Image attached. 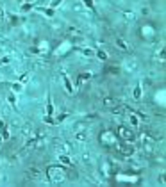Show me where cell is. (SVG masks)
<instances>
[{
    "mask_svg": "<svg viewBox=\"0 0 166 187\" xmlns=\"http://www.w3.org/2000/svg\"><path fill=\"white\" fill-rule=\"evenodd\" d=\"M68 173H66V168L63 166H48V169H46V180H48L50 184H59L66 180L68 176Z\"/></svg>",
    "mask_w": 166,
    "mask_h": 187,
    "instance_id": "cell-1",
    "label": "cell"
},
{
    "mask_svg": "<svg viewBox=\"0 0 166 187\" xmlns=\"http://www.w3.org/2000/svg\"><path fill=\"white\" fill-rule=\"evenodd\" d=\"M114 150L120 157H132L134 155V146H132L129 141H122V143H116L114 144Z\"/></svg>",
    "mask_w": 166,
    "mask_h": 187,
    "instance_id": "cell-2",
    "label": "cell"
},
{
    "mask_svg": "<svg viewBox=\"0 0 166 187\" xmlns=\"http://www.w3.org/2000/svg\"><path fill=\"white\" fill-rule=\"evenodd\" d=\"M118 137H120L122 141H129V143H132V141H136V139H138L136 132L132 130V128H129V126H125V125L118 126Z\"/></svg>",
    "mask_w": 166,
    "mask_h": 187,
    "instance_id": "cell-3",
    "label": "cell"
},
{
    "mask_svg": "<svg viewBox=\"0 0 166 187\" xmlns=\"http://www.w3.org/2000/svg\"><path fill=\"white\" fill-rule=\"evenodd\" d=\"M100 143L104 146H114L116 144V134L112 132L111 128H105L100 132Z\"/></svg>",
    "mask_w": 166,
    "mask_h": 187,
    "instance_id": "cell-4",
    "label": "cell"
},
{
    "mask_svg": "<svg viewBox=\"0 0 166 187\" xmlns=\"http://www.w3.org/2000/svg\"><path fill=\"white\" fill-rule=\"evenodd\" d=\"M54 151L57 153V155H61V153L70 155V153H71V144L66 143V141H56L54 143Z\"/></svg>",
    "mask_w": 166,
    "mask_h": 187,
    "instance_id": "cell-5",
    "label": "cell"
},
{
    "mask_svg": "<svg viewBox=\"0 0 166 187\" xmlns=\"http://www.w3.org/2000/svg\"><path fill=\"white\" fill-rule=\"evenodd\" d=\"M43 169L39 168V166H30V168L27 169V176L30 178V180H41L43 178Z\"/></svg>",
    "mask_w": 166,
    "mask_h": 187,
    "instance_id": "cell-6",
    "label": "cell"
},
{
    "mask_svg": "<svg viewBox=\"0 0 166 187\" xmlns=\"http://www.w3.org/2000/svg\"><path fill=\"white\" fill-rule=\"evenodd\" d=\"M118 103V100L116 98H112V96H104L102 98V105L104 107H107V109H112V107H116Z\"/></svg>",
    "mask_w": 166,
    "mask_h": 187,
    "instance_id": "cell-7",
    "label": "cell"
},
{
    "mask_svg": "<svg viewBox=\"0 0 166 187\" xmlns=\"http://www.w3.org/2000/svg\"><path fill=\"white\" fill-rule=\"evenodd\" d=\"M125 70L130 71V73L138 70V61H136L134 57H130V59H127V61H125Z\"/></svg>",
    "mask_w": 166,
    "mask_h": 187,
    "instance_id": "cell-8",
    "label": "cell"
},
{
    "mask_svg": "<svg viewBox=\"0 0 166 187\" xmlns=\"http://www.w3.org/2000/svg\"><path fill=\"white\" fill-rule=\"evenodd\" d=\"M34 132H36V130H34V125H29V123L23 125V128H22V134H23L25 137H30Z\"/></svg>",
    "mask_w": 166,
    "mask_h": 187,
    "instance_id": "cell-9",
    "label": "cell"
},
{
    "mask_svg": "<svg viewBox=\"0 0 166 187\" xmlns=\"http://www.w3.org/2000/svg\"><path fill=\"white\" fill-rule=\"evenodd\" d=\"M91 75H93V73H89V71H88V73H86V71H82V73H81V75H79V80H77V86H82V84L86 82V80H89V78H91Z\"/></svg>",
    "mask_w": 166,
    "mask_h": 187,
    "instance_id": "cell-10",
    "label": "cell"
},
{
    "mask_svg": "<svg viewBox=\"0 0 166 187\" xmlns=\"http://www.w3.org/2000/svg\"><path fill=\"white\" fill-rule=\"evenodd\" d=\"M57 159H59V162H63L64 166H71V159H70V155H66V153L57 155Z\"/></svg>",
    "mask_w": 166,
    "mask_h": 187,
    "instance_id": "cell-11",
    "label": "cell"
},
{
    "mask_svg": "<svg viewBox=\"0 0 166 187\" xmlns=\"http://www.w3.org/2000/svg\"><path fill=\"white\" fill-rule=\"evenodd\" d=\"M63 80H64V86H66V91L68 93H73V88H71V82H70V78H68V75L63 71Z\"/></svg>",
    "mask_w": 166,
    "mask_h": 187,
    "instance_id": "cell-12",
    "label": "cell"
},
{
    "mask_svg": "<svg viewBox=\"0 0 166 187\" xmlns=\"http://www.w3.org/2000/svg\"><path fill=\"white\" fill-rule=\"evenodd\" d=\"M116 45H118V48H122V50H125V52L129 50V46H127V43H125L123 38H116Z\"/></svg>",
    "mask_w": 166,
    "mask_h": 187,
    "instance_id": "cell-13",
    "label": "cell"
},
{
    "mask_svg": "<svg viewBox=\"0 0 166 187\" xmlns=\"http://www.w3.org/2000/svg\"><path fill=\"white\" fill-rule=\"evenodd\" d=\"M105 71H107L109 75H118V73H120V68H118V66H107Z\"/></svg>",
    "mask_w": 166,
    "mask_h": 187,
    "instance_id": "cell-14",
    "label": "cell"
},
{
    "mask_svg": "<svg viewBox=\"0 0 166 187\" xmlns=\"http://www.w3.org/2000/svg\"><path fill=\"white\" fill-rule=\"evenodd\" d=\"M0 134H2V137L5 139V141H7V139H9V132H7V126H0Z\"/></svg>",
    "mask_w": 166,
    "mask_h": 187,
    "instance_id": "cell-15",
    "label": "cell"
},
{
    "mask_svg": "<svg viewBox=\"0 0 166 187\" xmlns=\"http://www.w3.org/2000/svg\"><path fill=\"white\" fill-rule=\"evenodd\" d=\"M39 11H41L45 16H48V18H52V16H54V9H45V7H41Z\"/></svg>",
    "mask_w": 166,
    "mask_h": 187,
    "instance_id": "cell-16",
    "label": "cell"
},
{
    "mask_svg": "<svg viewBox=\"0 0 166 187\" xmlns=\"http://www.w3.org/2000/svg\"><path fill=\"white\" fill-rule=\"evenodd\" d=\"M97 57L100 59V61H107V53H105L104 50H98L97 52Z\"/></svg>",
    "mask_w": 166,
    "mask_h": 187,
    "instance_id": "cell-17",
    "label": "cell"
},
{
    "mask_svg": "<svg viewBox=\"0 0 166 187\" xmlns=\"http://www.w3.org/2000/svg\"><path fill=\"white\" fill-rule=\"evenodd\" d=\"M123 18H125V20H130V22H132L136 16H134V13H132V11H125V13H123Z\"/></svg>",
    "mask_w": 166,
    "mask_h": 187,
    "instance_id": "cell-18",
    "label": "cell"
},
{
    "mask_svg": "<svg viewBox=\"0 0 166 187\" xmlns=\"http://www.w3.org/2000/svg\"><path fill=\"white\" fill-rule=\"evenodd\" d=\"M129 119H130V123H132V125H134V126H138V125H139V121H138V118L134 116V112H130V114H129Z\"/></svg>",
    "mask_w": 166,
    "mask_h": 187,
    "instance_id": "cell-19",
    "label": "cell"
},
{
    "mask_svg": "<svg viewBox=\"0 0 166 187\" xmlns=\"http://www.w3.org/2000/svg\"><path fill=\"white\" fill-rule=\"evenodd\" d=\"M68 34L70 36H81V32H79L75 27H68Z\"/></svg>",
    "mask_w": 166,
    "mask_h": 187,
    "instance_id": "cell-20",
    "label": "cell"
},
{
    "mask_svg": "<svg viewBox=\"0 0 166 187\" xmlns=\"http://www.w3.org/2000/svg\"><path fill=\"white\" fill-rule=\"evenodd\" d=\"M75 139H77V141H81V143H82V141H86V134H84L82 130H81V132H77V136H75Z\"/></svg>",
    "mask_w": 166,
    "mask_h": 187,
    "instance_id": "cell-21",
    "label": "cell"
},
{
    "mask_svg": "<svg viewBox=\"0 0 166 187\" xmlns=\"http://www.w3.org/2000/svg\"><path fill=\"white\" fill-rule=\"evenodd\" d=\"M7 100H9V103H11V105H13V107H15V109H16V96L13 95V93H11V95L7 96Z\"/></svg>",
    "mask_w": 166,
    "mask_h": 187,
    "instance_id": "cell-22",
    "label": "cell"
},
{
    "mask_svg": "<svg viewBox=\"0 0 166 187\" xmlns=\"http://www.w3.org/2000/svg\"><path fill=\"white\" fill-rule=\"evenodd\" d=\"M23 89V86L22 84H20V82H16V84H13V91H15V93H20V91H22Z\"/></svg>",
    "mask_w": 166,
    "mask_h": 187,
    "instance_id": "cell-23",
    "label": "cell"
},
{
    "mask_svg": "<svg viewBox=\"0 0 166 187\" xmlns=\"http://www.w3.org/2000/svg\"><path fill=\"white\" fill-rule=\"evenodd\" d=\"M82 4L86 5V7H89V9H93V7H95V4H93V0H82Z\"/></svg>",
    "mask_w": 166,
    "mask_h": 187,
    "instance_id": "cell-24",
    "label": "cell"
},
{
    "mask_svg": "<svg viewBox=\"0 0 166 187\" xmlns=\"http://www.w3.org/2000/svg\"><path fill=\"white\" fill-rule=\"evenodd\" d=\"M134 98H136V100H139V98H141V88H139V86L134 89Z\"/></svg>",
    "mask_w": 166,
    "mask_h": 187,
    "instance_id": "cell-25",
    "label": "cell"
},
{
    "mask_svg": "<svg viewBox=\"0 0 166 187\" xmlns=\"http://www.w3.org/2000/svg\"><path fill=\"white\" fill-rule=\"evenodd\" d=\"M81 52H82V53H84V55H88V57H91V55H93V53H95V52H93V50H91V48H82V50H81Z\"/></svg>",
    "mask_w": 166,
    "mask_h": 187,
    "instance_id": "cell-26",
    "label": "cell"
},
{
    "mask_svg": "<svg viewBox=\"0 0 166 187\" xmlns=\"http://www.w3.org/2000/svg\"><path fill=\"white\" fill-rule=\"evenodd\" d=\"M84 126H86V123H75V130L81 132V130H84Z\"/></svg>",
    "mask_w": 166,
    "mask_h": 187,
    "instance_id": "cell-27",
    "label": "cell"
},
{
    "mask_svg": "<svg viewBox=\"0 0 166 187\" xmlns=\"http://www.w3.org/2000/svg\"><path fill=\"white\" fill-rule=\"evenodd\" d=\"M68 118V114H66V112H63L61 116H57V119H56V123H59V121H63V119H66Z\"/></svg>",
    "mask_w": 166,
    "mask_h": 187,
    "instance_id": "cell-28",
    "label": "cell"
},
{
    "mask_svg": "<svg viewBox=\"0 0 166 187\" xmlns=\"http://www.w3.org/2000/svg\"><path fill=\"white\" fill-rule=\"evenodd\" d=\"M43 121H45V123H56V119H52V116H45Z\"/></svg>",
    "mask_w": 166,
    "mask_h": 187,
    "instance_id": "cell-29",
    "label": "cell"
},
{
    "mask_svg": "<svg viewBox=\"0 0 166 187\" xmlns=\"http://www.w3.org/2000/svg\"><path fill=\"white\" fill-rule=\"evenodd\" d=\"M9 22H11L13 25H15V23H18V16H15V14H11V16H9Z\"/></svg>",
    "mask_w": 166,
    "mask_h": 187,
    "instance_id": "cell-30",
    "label": "cell"
},
{
    "mask_svg": "<svg viewBox=\"0 0 166 187\" xmlns=\"http://www.w3.org/2000/svg\"><path fill=\"white\" fill-rule=\"evenodd\" d=\"M82 160H84V162H91V159H89V153H84V155H82Z\"/></svg>",
    "mask_w": 166,
    "mask_h": 187,
    "instance_id": "cell-31",
    "label": "cell"
},
{
    "mask_svg": "<svg viewBox=\"0 0 166 187\" xmlns=\"http://www.w3.org/2000/svg\"><path fill=\"white\" fill-rule=\"evenodd\" d=\"M11 61V57H4V59H0V64H7Z\"/></svg>",
    "mask_w": 166,
    "mask_h": 187,
    "instance_id": "cell-32",
    "label": "cell"
},
{
    "mask_svg": "<svg viewBox=\"0 0 166 187\" xmlns=\"http://www.w3.org/2000/svg\"><path fill=\"white\" fill-rule=\"evenodd\" d=\"M61 2H63V0H52V7H56V5H59Z\"/></svg>",
    "mask_w": 166,
    "mask_h": 187,
    "instance_id": "cell-33",
    "label": "cell"
},
{
    "mask_svg": "<svg viewBox=\"0 0 166 187\" xmlns=\"http://www.w3.org/2000/svg\"><path fill=\"white\" fill-rule=\"evenodd\" d=\"M4 16H5V14H4V9L0 7V18H4Z\"/></svg>",
    "mask_w": 166,
    "mask_h": 187,
    "instance_id": "cell-34",
    "label": "cell"
}]
</instances>
